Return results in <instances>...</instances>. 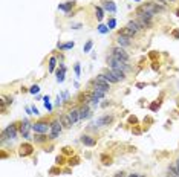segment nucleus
<instances>
[{
    "instance_id": "nucleus-13",
    "label": "nucleus",
    "mask_w": 179,
    "mask_h": 177,
    "mask_svg": "<svg viewBox=\"0 0 179 177\" xmlns=\"http://www.w3.org/2000/svg\"><path fill=\"white\" fill-rule=\"evenodd\" d=\"M101 8H103L104 11L110 12V14H115V12H117V5H115V2H112V0H101Z\"/></svg>"
},
{
    "instance_id": "nucleus-48",
    "label": "nucleus",
    "mask_w": 179,
    "mask_h": 177,
    "mask_svg": "<svg viewBox=\"0 0 179 177\" xmlns=\"http://www.w3.org/2000/svg\"><path fill=\"white\" fill-rule=\"evenodd\" d=\"M63 98H64L66 101H69V92H63Z\"/></svg>"
},
{
    "instance_id": "nucleus-34",
    "label": "nucleus",
    "mask_w": 179,
    "mask_h": 177,
    "mask_svg": "<svg viewBox=\"0 0 179 177\" xmlns=\"http://www.w3.org/2000/svg\"><path fill=\"white\" fill-rule=\"evenodd\" d=\"M38 92H40V86H38V84H34V86L29 87V93L31 95H37Z\"/></svg>"
},
{
    "instance_id": "nucleus-50",
    "label": "nucleus",
    "mask_w": 179,
    "mask_h": 177,
    "mask_svg": "<svg viewBox=\"0 0 179 177\" xmlns=\"http://www.w3.org/2000/svg\"><path fill=\"white\" fill-rule=\"evenodd\" d=\"M109 106H110V102L106 101V102H103V104H101V108H106V107H109Z\"/></svg>"
},
{
    "instance_id": "nucleus-41",
    "label": "nucleus",
    "mask_w": 179,
    "mask_h": 177,
    "mask_svg": "<svg viewBox=\"0 0 179 177\" xmlns=\"http://www.w3.org/2000/svg\"><path fill=\"white\" fill-rule=\"evenodd\" d=\"M90 93H92V92H90ZM100 101H101L100 98H96V96H94V95H92V98H90V102H92L94 106H98V104H100Z\"/></svg>"
},
{
    "instance_id": "nucleus-21",
    "label": "nucleus",
    "mask_w": 179,
    "mask_h": 177,
    "mask_svg": "<svg viewBox=\"0 0 179 177\" xmlns=\"http://www.w3.org/2000/svg\"><path fill=\"white\" fill-rule=\"evenodd\" d=\"M100 162L103 164L104 166H110L113 164V159H112V156H109L107 153H103L100 156Z\"/></svg>"
},
{
    "instance_id": "nucleus-33",
    "label": "nucleus",
    "mask_w": 179,
    "mask_h": 177,
    "mask_svg": "<svg viewBox=\"0 0 179 177\" xmlns=\"http://www.w3.org/2000/svg\"><path fill=\"white\" fill-rule=\"evenodd\" d=\"M0 99H2L6 106H11L12 101H14V99H12V96H5V95H2V96H0Z\"/></svg>"
},
{
    "instance_id": "nucleus-16",
    "label": "nucleus",
    "mask_w": 179,
    "mask_h": 177,
    "mask_svg": "<svg viewBox=\"0 0 179 177\" xmlns=\"http://www.w3.org/2000/svg\"><path fill=\"white\" fill-rule=\"evenodd\" d=\"M101 76H103V78H104V80H106L109 84H118L119 83L118 80L113 76V73H112V70H110V69H106L104 72H101Z\"/></svg>"
},
{
    "instance_id": "nucleus-18",
    "label": "nucleus",
    "mask_w": 179,
    "mask_h": 177,
    "mask_svg": "<svg viewBox=\"0 0 179 177\" xmlns=\"http://www.w3.org/2000/svg\"><path fill=\"white\" fill-rule=\"evenodd\" d=\"M126 28H129L130 31H133V32H135L136 35H138V34H139V32L143 31V29H141V26H139V23L136 22V18H135V20H130V22H127Z\"/></svg>"
},
{
    "instance_id": "nucleus-47",
    "label": "nucleus",
    "mask_w": 179,
    "mask_h": 177,
    "mask_svg": "<svg viewBox=\"0 0 179 177\" xmlns=\"http://www.w3.org/2000/svg\"><path fill=\"white\" fill-rule=\"evenodd\" d=\"M145 86H147L145 83H138V84H136V87H138V89H144Z\"/></svg>"
},
{
    "instance_id": "nucleus-29",
    "label": "nucleus",
    "mask_w": 179,
    "mask_h": 177,
    "mask_svg": "<svg viewBox=\"0 0 179 177\" xmlns=\"http://www.w3.org/2000/svg\"><path fill=\"white\" fill-rule=\"evenodd\" d=\"M49 174L51 176H60V174H63V169H61V166L55 165L52 168H49Z\"/></svg>"
},
{
    "instance_id": "nucleus-38",
    "label": "nucleus",
    "mask_w": 179,
    "mask_h": 177,
    "mask_svg": "<svg viewBox=\"0 0 179 177\" xmlns=\"http://www.w3.org/2000/svg\"><path fill=\"white\" fill-rule=\"evenodd\" d=\"M115 26H117V20L112 17V18H109V23H107V28L109 29H115Z\"/></svg>"
},
{
    "instance_id": "nucleus-39",
    "label": "nucleus",
    "mask_w": 179,
    "mask_h": 177,
    "mask_svg": "<svg viewBox=\"0 0 179 177\" xmlns=\"http://www.w3.org/2000/svg\"><path fill=\"white\" fill-rule=\"evenodd\" d=\"M43 101H45V107H46L49 112H51V110H52V104L49 102V96H45V98H43Z\"/></svg>"
},
{
    "instance_id": "nucleus-3",
    "label": "nucleus",
    "mask_w": 179,
    "mask_h": 177,
    "mask_svg": "<svg viewBox=\"0 0 179 177\" xmlns=\"http://www.w3.org/2000/svg\"><path fill=\"white\" fill-rule=\"evenodd\" d=\"M106 61H107V66L110 69H118V70H122V72H126V73H129V72L133 70V67H132L129 63L121 61V60L115 58V57H112V55H107Z\"/></svg>"
},
{
    "instance_id": "nucleus-56",
    "label": "nucleus",
    "mask_w": 179,
    "mask_h": 177,
    "mask_svg": "<svg viewBox=\"0 0 179 177\" xmlns=\"http://www.w3.org/2000/svg\"><path fill=\"white\" fill-rule=\"evenodd\" d=\"M176 14H178V17H179V11H176Z\"/></svg>"
},
{
    "instance_id": "nucleus-12",
    "label": "nucleus",
    "mask_w": 179,
    "mask_h": 177,
    "mask_svg": "<svg viewBox=\"0 0 179 177\" xmlns=\"http://www.w3.org/2000/svg\"><path fill=\"white\" fill-rule=\"evenodd\" d=\"M89 118H92V110L89 108V104H81L80 106V119L86 121Z\"/></svg>"
},
{
    "instance_id": "nucleus-9",
    "label": "nucleus",
    "mask_w": 179,
    "mask_h": 177,
    "mask_svg": "<svg viewBox=\"0 0 179 177\" xmlns=\"http://www.w3.org/2000/svg\"><path fill=\"white\" fill-rule=\"evenodd\" d=\"M113 121H115V116H113V115H103V116L96 118L95 125L96 127H109V125L113 124Z\"/></svg>"
},
{
    "instance_id": "nucleus-51",
    "label": "nucleus",
    "mask_w": 179,
    "mask_h": 177,
    "mask_svg": "<svg viewBox=\"0 0 179 177\" xmlns=\"http://www.w3.org/2000/svg\"><path fill=\"white\" fill-rule=\"evenodd\" d=\"M8 156H9V154L6 153V151H5V150H3V151H2V159H6V157H8Z\"/></svg>"
},
{
    "instance_id": "nucleus-25",
    "label": "nucleus",
    "mask_w": 179,
    "mask_h": 177,
    "mask_svg": "<svg viewBox=\"0 0 179 177\" xmlns=\"http://www.w3.org/2000/svg\"><path fill=\"white\" fill-rule=\"evenodd\" d=\"M57 61H58V58H57L55 55H52V57L49 58V67H48L49 73H54V70H55V66H57Z\"/></svg>"
},
{
    "instance_id": "nucleus-10",
    "label": "nucleus",
    "mask_w": 179,
    "mask_h": 177,
    "mask_svg": "<svg viewBox=\"0 0 179 177\" xmlns=\"http://www.w3.org/2000/svg\"><path fill=\"white\" fill-rule=\"evenodd\" d=\"M80 142L83 143L84 147H95L96 142H98V138H96V136H92V134L84 133V134H81V138H80Z\"/></svg>"
},
{
    "instance_id": "nucleus-15",
    "label": "nucleus",
    "mask_w": 179,
    "mask_h": 177,
    "mask_svg": "<svg viewBox=\"0 0 179 177\" xmlns=\"http://www.w3.org/2000/svg\"><path fill=\"white\" fill-rule=\"evenodd\" d=\"M32 139H34V142H35L37 145H45V143H48L51 141L49 139V134H41V133H34Z\"/></svg>"
},
{
    "instance_id": "nucleus-4",
    "label": "nucleus",
    "mask_w": 179,
    "mask_h": 177,
    "mask_svg": "<svg viewBox=\"0 0 179 177\" xmlns=\"http://www.w3.org/2000/svg\"><path fill=\"white\" fill-rule=\"evenodd\" d=\"M61 131H63V124H61L60 118L52 119V121H51V131H49V139H51V142L58 139Z\"/></svg>"
},
{
    "instance_id": "nucleus-20",
    "label": "nucleus",
    "mask_w": 179,
    "mask_h": 177,
    "mask_svg": "<svg viewBox=\"0 0 179 177\" xmlns=\"http://www.w3.org/2000/svg\"><path fill=\"white\" fill-rule=\"evenodd\" d=\"M64 75H66V66L63 63H60V69L57 70V83L64 81Z\"/></svg>"
},
{
    "instance_id": "nucleus-57",
    "label": "nucleus",
    "mask_w": 179,
    "mask_h": 177,
    "mask_svg": "<svg viewBox=\"0 0 179 177\" xmlns=\"http://www.w3.org/2000/svg\"><path fill=\"white\" fill-rule=\"evenodd\" d=\"M135 2H141V0H135Z\"/></svg>"
},
{
    "instance_id": "nucleus-49",
    "label": "nucleus",
    "mask_w": 179,
    "mask_h": 177,
    "mask_svg": "<svg viewBox=\"0 0 179 177\" xmlns=\"http://www.w3.org/2000/svg\"><path fill=\"white\" fill-rule=\"evenodd\" d=\"M31 108H32V113H34V115H38V108H37L35 106H32Z\"/></svg>"
},
{
    "instance_id": "nucleus-44",
    "label": "nucleus",
    "mask_w": 179,
    "mask_h": 177,
    "mask_svg": "<svg viewBox=\"0 0 179 177\" xmlns=\"http://www.w3.org/2000/svg\"><path fill=\"white\" fill-rule=\"evenodd\" d=\"M152 69H153V70H158V69H159V64H158L156 61H153V63H152Z\"/></svg>"
},
{
    "instance_id": "nucleus-37",
    "label": "nucleus",
    "mask_w": 179,
    "mask_h": 177,
    "mask_svg": "<svg viewBox=\"0 0 179 177\" xmlns=\"http://www.w3.org/2000/svg\"><path fill=\"white\" fill-rule=\"evenodd\" d=\"M98 31H100L101 34H107L110 29H109L107 26H104V24H98Z\"/></svg>"
},
{
    "instance_id": "nucleus-19",
    "label": "nucleus",
    "mask_w": 179,
    "mask_h": 177,
    "mask_svg": "<svg viewBox=\"0 0 179 177\" xmlns=\"http://www.w3.org/2000/svg\"><path fill=\"white\" fill-rule=\"evenodd\" d=\"M110 69V67H109ZM112 70V73H113V76L118 80L119 83H124L126 80H127V73L126 72H122V70H118V69H110Z\"/></svg>"
},
{
    "instance_id": "nucleus-8",
    "label": "nucleus",
    "mask_w": 179,
    "mask_h": 177,
    "mask_svg": "<svg viewBox=\"0 0 179 177\" xmlns=\"http://www.w3.org/2000/svg\"><path fill=\"white\" fill-rule=\"evenodd\" d=\"M32 130V124L29 122V119H22L20 121V125H19V131L20 134L23 136L24 139H29V131Z\"/></svg>"
},
{
    "instance_id": "nucleus-53",
    "label": "nucleus",
    "mask_w": 179,
    "mask_h": 177,
    "mask_svg": "<svg viewBox=\"0 0 179 177\" xmlns=\"http://www.w3.org/2000/svg\"><path fill=\"white\" fill-rule=\"evenodd\" d=\"M173 37H175V38H179V32H178V31H173Z\"/></svg>"
},
{
    "instance_id": "nucleus-46",
    "label": "nucleus",
    "mask_w": 179,
    "mask_h": 177,
    "mask_svg": "<svg viewBox=\"0 0 179 177\" xmlns=\"http://www.w3.org/2000/svg\"><path fill=\"white\" fill-rule=\"evenodd\" d=\"M149 57H150V58H152V60H155L156 57H158V54H156L155 50H152V54H150V55H149Z\"/></svg>"
},
{
    "instance_id": "nucleus-45",
    "label": "nucleus",
    "mask_w": 179,
    "mask_h": 177,
    "mask_svg": "<svg viewBox=\"0 0 179 177\" xmlns=\"http://www.w3.org/2000/svg\"><path fill=\"white\" fill-rule=\"evenodd\" d=\"M52 150H54V145H49V147H46V148H45V151H46V153H51Z\"/></svg>"
},
{
    "instance_id": "nucleus-55",
    "label": "nucleus",
    "mask_w": 179,
    "mask_h": 177,
    "mask_svg": "<svg viewBox=\"0 0 179 177\" xmlns=\"http://www.w3.org/2000/svg\"><path fill=\"white\" fill-rule=\"evenodd\" d=\"M175 162H176V165H178V169H179V157L176 159V160H175Z\"/></svg>"
},
{
    "instance_id": "nucleus-11",
    "label": "nucleus",
    "mask_w": 179,
    "mask_h": 177,
    "mask_svg": "<svg viewBox=\"0 0 179 177\" xmlns=\"http://www.w3.org/2000/svg\"><path fill=\"white\" fill-rule=\"evenodd\" d=\"M68 116H69V119L72 121V124L75 125L78 121H81L80 119V107H71L69 110H68V113H66Z\"/></svg>"
},
{
    "instance_id": "nucleus-6",
    "label": "nucleus",
    "mask_w": 179,
    "mask_h": 177,
    "mask_svg": "<svg viewBox=\"0 0 179 177\" xmlns=\"http://www.w3.org/2000/svg\"><path fill=\"white\" fill-rule=\"evenodd\" d=\"M110 55L115 57V58L121 60V61H126V63H129V60H130V54L121 46H113L112 47V49H110Z\"/></svg>"
},
{
    "instance_id": "nucleus-58",
    "label": "nucleus",
    "mask_w": 179,
    "mask_h": 177,
    "mask_svg": "<svg viewBox=\"0 0 179 177\" xmlns=\"http://www.w3.org/2000/svg\"><path fill=\"white\" fill-rule=\"evenodd\" d=\"M178 106H179V98H178Z\"/></svg>"
},
{
    "instance_id": "nucleus-36",
    "label": "nucleus",
    "mask_w": 179,
    "mask_h": 177,
    "mask_svg": "<svg viewBox=\"0 0 179 177\" xmlns=\"http://www.w3.org/2000/svg\"><path fill=\"white\" fill-rule=\"evenodd\" d=\"M129 124H132L133 127L138 125V118H136L135 115H130V116H129Z\"/></svg>"
},
{
    "instance_id": "nucleus-24",
    "label": "nucleus",
    "mask_w": 179,
    "mask_h": 177,
    "mask_svg": "<svg viewBox=\"0 0 179 177\" xmlns=\"http://www.w3.org/2000/svg\"><path fill=\"white\" fill-rule=\"evenodd\" d=\"M168 176H171V177H179V169H178V165H176V162H173V164H170V165H168Z\"/></svg>"
},
{
    "instance_id": "nucleus-32",
    "label": "nucleus",
    "mask_w": 179,
    "mask_h": 177,
    "mask_svg": "<svg viewBox=\"0 0 179 177\" xmlns=\"http://www.w3.org/2000/svg\"><path fill=\"white\" fill-rule=\"evenodd\" d=\"M94 47V40H87L86 41V44H84L83 47V52L84 54H87V52H90V49Z\"/></svg>"
},
{
    "instance_id": "nucleus-43",
    "label": "nucleus",
    "mask_w": 179,
    "mask_h": 177,
    "mask_svg": "<svg viewBox=\"0 0 179 177\" xmlns=\"http://www.w3.org/2000/svg\"><path fill=\"white\" fill-rule=\"evenodd\" d=\"M127 177H147V176H144V174H139V173H132V174H129Z\"/></svg>"
},
{
    "instance_id": "nucleus-14",
    "label": "nucleus",
    "mask_w": 179,
    "mask_h": 177,
    "mask_svg": "<svg viewBox=\"0 0 179 177\" xmlns=\"http://www.w3.org/2000/svg\"><path fill=\"white\" fill-rule=\"evenodd\" d=\"M117 44L126 49V47H130L132 44H133V41H132V38H129V37L118 35V34H117Z\"/></svg>"
},
{
    "instance_id": "nucleus-22",
    "label": "nucleus",
    "mask_w": 179,
    "mask_h": 177,
    "mask_svg": "<svg viewBox=\"0 0 179 177\" xmlns=\"http://www.w3.org/2000/svg\"><path fill=\"white\" fill-rule=\"evenodd\" d=\"M60 121H61V124H63V128H71L72 125V121L69 119V116L66 115V113H63V115H60Z\"/></svg>"
},
{
    "instance_id": "nucleus-5",
    "label": "nucleus",
    "mask_w": 179,
    "mask_h": 177,
    "mask_svg": "<svg viewBox=\"0 0 179 177\" xmlns=\"http://www.w3.org/2000/svg\"><path fill=\"white\" fill-rule=\"evenodd\" d=\"M32 131L34 133H41V134H48L51 131V121L48 119H40L32 124Z\"/></svg>"
},
{
    "instance_id": "nucleus-30",
    "label": "nucleus",
    "mask_w": 179,
    "mask_h": 177,
    "mask_svg": "<svg viewBox=\"0 0 179 177\" xmlns=\"http://www.w3.org/2000/svg\"><path fill=\"white\" fill-rule=\"evenodd\" d=\"M80 162H81V159H80L78 156H73V157L71 156V157L68 159V165H69V166H75V165H78Z\"/></svg>"
},
{
    "instance_id": "nucleus-52",
    "label": "nucleus",
    "mask_w": 179,
    "mask_h": 177,
    "mask_svg": "<svg viewBox=\"0 0 179 177\" xmlns=\"http://www.w3.org/2000/svg\"><path fill=\"white\" fill-rule=\"evenodd\" d=\"M69 173H71V168H64L63 169V174H69Z\"/></svg>"
},
{
    "instance_id": "nucleus-35",
    "label": "nucleus",
    "mask_w": 179,
    "mask_h": 177,
    "mask_svg": "<svg viewBox=\"0 0 179 177\" xmlns=\"http://www.w3.org/2000/svg\"><path fill=\"white\" fill-rule=\"evenodd\" d=\"M73 70H75V75H77V76H80V75H81V64H80V63H75Z\"/></svg>"
},
{
    "instance_id": "nucleus-28",
    "label": "nucleus",
    "mask_w": 179,
    "mask_h": 177,
    "mask_svg": "<svg viewBox=\"0 0 179 177\" xmlns=\"http://www.w3.org/2000/svg\"><path fill=\"white\" fill-rule=\"evenodd\" d=\"M104 9L101 8V6H95V17L98 22H103V18H104Z\"/></svg>"
},
{
    "instance_id": "nucleus-23",
    "label": "nucleus",
    "mask_w": 179,
    "mask_h": 177,
    "mask_svg": "<svg viewBox=\"0 0 179 177\" xmlns=\"http://www.w3.org/2000/svg\"><path fill=\"white\" fill-rule=\"evenodd\" d=\"M117 34H118V35L129 37V38H132V40H133V38L136 37V34H135L133 31H130L129 28H121V29H119V31H118V32H117Z\"/></svg>"
},
{
    "instance_id": "nucleus-1",
    "label": "nucleus",
    "mask_w": 179,
    "mask_h": 177,
    "mask_svg": "<svg viewBox=\"0 0 179 177\" xmlns=\"http://www.w3.org/2000/svg\"><path fill=\"white\" fill-rule=\"evenodd\" d=\"M165 9V6H164V3H158V2H147V3H143V5H139L136 9H135V14H136V17H143L145 14H150V15H156V14H159V12H162Z\"/></svg>"
},
{
    "instance_id": "nucleus-40",
    "label": "nucleus",
    "mask_w": 179,
    "mask_h": 177,
    "mask_svg": "<svg viewBox=\"0 0 179 177\" xmlns=\"http://www.w3.org/2000/svg\"><path fill=\"white\" fill-rule=\"evenodd\" d=\"M159 106H161V102L155 101V102H152V104H150V110H152V112H156V110L159 108Z\"/></svg>"
},
{
    "instance_id": "nucleus-17",
    "label": "nucleus",
    "mask_w": 179,
    "mask_h": 177,
    "mask_svg": "<svg viewBox=\"0 0 179 177\" xmlns=\"http://www.w3.org/2000/svg\"><path fill=\"white\" fill-rule=\"evenodd\" d=\"M73 6H75V2H64V3H60L58 5V9L60 11H63V12H66L68 15L71 14V11L73 9Z\"/></svg>"
},
{
    "instance_id": "nucleus-54",
    "label": "nucleus",
    "mask_w": 179,
    "mask_h": 177,
    "mask_svg": "<svg viewBox=\"0 0 179 177\" xmlns=\"http://www.w3.org/2000/svg\"><path fill=\"white\" fill-rule=\"evenodd\" d=\"M158 2H161V3H162V2H175V0H158Z\"/></svg>"
},
{
    "instance_id": "nucleus-27",
    "label": "nucleus",
    "mask_w": 179,
    "mask_h": 177,
    "mask_svg": "<svg viewBox=\"0 0 179 177\" xmlns=\"http://www.w3.org/2000/svg\"><path fill=\"white\" fill-rule=\"evenodd\" d=\"M73 46H75L73 41H68V43H58V44H57V49H60V50H69V49H72Z\"/></svg>"
},
{
    "instance_id": "nucleus-2",
    "label": "nucleus",
    "mask_w": 179,
    "mask_h": 177,
    "mask_svg": "<svg viewBox=\"0 0 179 177\" xmlns=\"http://www.w3.org/2000/svg\"><path fill=\"white\" fill-rule=\"evenodd\" d=\"M19 125H20V121H19V122H12V124H9L5 130L2 131V134H0V141H2V143H5L6 139L14 141V139L17 138V134L20 133V131H19Z\"/></svg>"
},
{
    "instance_id": "nucleus-42",
    "label": "nucleus",
    "mask_w": 179,
    "mask_h": 177,
    "mask_svg": "<svg viewBox=\"0 0 179 177\" xmlns=\"http://www.w3.org/2000/svg\"><path fill=\"white\" fill-rule=\"evenodd\" d=\"M81 26H83L81 23H72V24H71V29H80Z\"/></svg>"
},
{
    "instance_id": "nucleus-31",
    "label": "nucleus",
    "mask_w": 179,
    "mask_h": 177,
    "mask_svg": "<svg viewBox=\"0 0 179 177\" xmlns=\"http://www.w3.org/2000/svg\"><path fill=\"white\" fill-rule=\"evenodd\" d=\"M61 154H64L66 157H68V156L71 157V156H73V148H72V147H63V148H61Z\"/></svg>"
},
{
    "instance_id": "nucleus-26",
    "label": "nucleus",
    "mask_w": 179,
    "mask_h": 177,
    "mask_svg": "<svg viewBox=\"0 0 179 177\" xmlns=\"http://www.w3.org/2000/svg\"><path fill=\"white\" fill-rule=\"evenodd\" d=\"M68 159H69V157H66L64 154H58V156L55 157V165H58V166L66 165V164H68Z\"/></svg>"
},
{
    "instance_id": "nucleus-7",
    "label": "nucleus",
    "mask_w": 179,
    "mask_h": 177,
    "mask_svg": "<svg viewBox=\"0 0 179 177\" xmlns=\"http://www.w3.org/2000/svg\"><path fill=\"white\" fill-rule=\"evenodd\" d=\"M32 154H34V145L31 142H23L19 147V156L20 157H29Z\"/></svg>"
}]
</instances>
